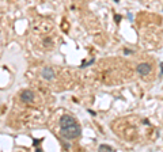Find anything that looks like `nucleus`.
Returning a JSON list of instances; mask_svg holds the SVG:
<instances>
[{
    "label": "nucleus",
    "mask_w": 163,
    "mask_h": 152,
    "mask_svg": "<svg viewBox=\"0 0 163 152\" xmlns=\"http://www.w3.org/2000/svg\"><path fill=\"white\" fill-rule=\"evenodd\" d=\"M99 151H113V148H111L110 145L102 144V145H99Z\"/></svg>",
    "instance_id": "5"
},
{
    "label": "nucleus",
    "mask_w": 163,
    "mask_h": 152,
    "mask_svg": "<svg viewBox=\"0 0 163 152\" xmlns=\"http://www.w3.org/2000/svg\"><path fill=\"white\" fill-rule=\"evenodd\" d=\"M34 92L31 91V90H23L22 92H21V101L25 103H30L34 101Z\"/></svg>",
    "instance_id": "3"
},
{
    "label": "nucleus",
    "mask_w": 163,
    "mask_h": 152,
    "mask_svg": "<svg viewBox=\"0 0 163 152\" xmlns=\"http://www.w3.org/2000/svg\"><path fill=\"white\" fill-rule=\"evenodd\" d=\"M151 69H152V67H151V64H148V63H141L136 67V72L141 76L148 75L151 72Z\"/></svg>",
    "instance_id": "2"
},
{
    "label": "nucleus",
    "mask_w": 163,
    "mask_h": 152,
    "mask_svg": "<svg viewBox=\"0 0 163 152\" xmlns=\"http://www.w3.org/2000/svg\"><path fill=\"white\" fill-rule=\"evenodd\" d=\"M41 75H42V77H44L45 80H52L53 77H54V71L50 67H44L42 71H41Z\"/></svg>",
    "instance_id": "4"
},
{
    "label": "nucleus",
    "mask_w": 163,
    "mask_h": 152,
    "mask_svg": "<svg viewBox=\"0 0 163 152\" xmlns=\"http://www.w3.org/2000/svg\"><path fill=\"white\" fill-rule=\"evenodd\" d=\"M60 132L63 137H65L67 140H74L80 137L82 128L72 116L64 114L60 117Z\"/></svg>",
    "instance_id": "1"
}]
</instances>
